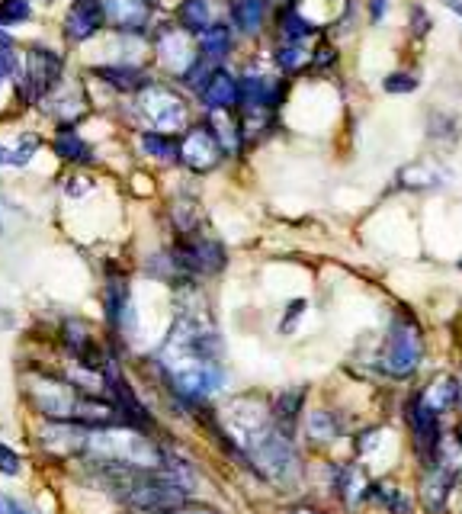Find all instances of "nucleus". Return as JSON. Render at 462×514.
<instances>
[{"label": "nucleus", "instance_id": "nucleus-42", "mask_svg": "<svg viewBox=\"0 0 462 514\" xmlns=\"http://www.w3.org/2000/svg\"><path fill=\"white\" fill-rule=\"evenodd\" d=\"M369 13H373V20L379 23L385 17V0H369Z\"/></svg>", "mask_w": 462, "mask_h": 514}, {"label": "nucleus", "instance_id": "nucleus-40", "mask_svg": "<svg viewBox=\"0 0 462 514\" xmlns=\"http://www.w3.org/2000/svg\"><path fill=\"white\" fill-rule=\"evenodd\" d=\"M305 309V302L299 299V302H292V306H289V322H283V331H289L292 328V322H296L299 319V312Z\"/></svg>", "mask_w": 462, "mask_h": 514}, {"label": "nucleus", "instance_id": "nucleus-28", "mask_svg": "<svg viewBox=\"0 0 462 514\" xmlns=\"http://www.w3.org/2000/svg\"><path fill=\"white\" fill-rule=\"evenodd\" d=\"M142 148L145 155L158 158V161H177V142L171 139V135H161V132H145L142 135Z\"/></svg>", "mask_w": 462, "mask_h": 514}, {"label": "nucleus", "instance_id": "nucleus-49", "mask_svg": "<svg viewBox=\"0 0 462 514\" xmlns=\"http://www.w3.org/2000/svg\"><path fill=\"white\" fill-rule=\"evenodd\" d=\"M459 386V402H462V383H456Z\"/></svg>", "mask_w": 462, "mask_h": 514}, {"label": "nucleus", "instance_id": "nucleus-26", "mask_svg": "<svg viewBox=\"0 0 462 514\" xmlns=\"http://www.w3.org/2000/svg\"><path fill=\"white\" fill-rule=\"evenodd\" d=\"M434 466L443 476H450L453 482L462 476V444L456 441V437H443V441L437 444Z\"/></svg>", "mask_w": 462, "mask_h": 514}, {"label": "nucleus", "instance_id": "nucleus-4", "mask_svg": "<svg viewBox=\"0 0 462 514\" xmlns=\"http://www.w3.org/2000/svg\"><path fill=\"white\" fill-rule=\"evenodd\" d=\"M244 450L251 453V463L257 470L270 479H289L299 470V457H296V447H292V437L276 431L273 421L264 431L248 437V441H244Z\"/></svg>", "mask_w": 462, "mask_h": 514}, {"label": "nucleus", "instance_id": "nucleus-23", "mask_svg": "<svg viewBox=\"0 0 462 514\" xmlns=\"http://www.w3.org/2000/svg\"><path fill=\"white\" fill-rule=\"evenodd\" d=\"M199 49H203V55H199V58H206L209 65H219L222 58L228 55V49H231L228 26L212 23L209 29H203V33H199Z\"/></svg>", "mask_w": 462, "mask_h": 514}, {"label": "nucleus", "instance_id": "nucleus-51", "mask_svg": "<svg viewBox=\"0 0 462 514\" xmlns=\"http://www.w3.org/2000/svg\"><path fill=\"white\" fill-rule=\"evenodd\" d=\"M4 84H7V81H4V78H0V90H4Z\"/></svg>", "mask_w": 462, "mask_h": 514}, {"label": "nucleus", "instance_id": "nucleus-7", "mask_svg": "<svg viewBox=\"0 0 462 514\" xmlns=\"http://www.w3.org/2000/svg\"><path fill=\"white\" fill-rule=\"evenodd\" d=\"M61 55L52 49H29L26 52V68H23V84H26V94L29 100H42L52 94V87L61 78Z\"/></svg>", "mask_w": 462, "mask_h": 514}, {"label": "nucleus", "instance_id": "nucleus-12", "mask_svg": "<svg viewBox=\"0 0 462 514\" xmlns=\"http://www.w3.org/2000/svg\"><path fill=\"white\" fill-rule=\"evenodd\" d=\"M103 17L119 33H145L151 7L148 0H103Z\"/></svg>", "mask_w": 462, "mask_h": 514}, {"label": "nucleus", "instance_id": "nucleus-37", "mask_svg": "<svg viewBox=\"0 0 462 514\" xmlns=\"http://www.w3.org/2000/svg\"><path fill=\"white\" fill-rule=\"evenodd\" d=\"M276 62H280V68H286V71H296L305 65V49L299 42H289L280 49V55H276Z\"/></svg>", "mask_w": 462, "mask_h": 514}, {"label": "nucleus", "instance_id": "nucleus-30", "mask_svg": "<svg viewBox=\"0 0 462 514\" xmlns=\"http://www.w3.org/2000/svg\"><path fill=\"white\" fill-rule=\"evenodd\" d=\"M33 7H29V0H4L0 4V26H17V23H26Z\"/></svg>", "mask_w": 462, "mask_h": 514}, {"label": "nucleus", "instance_id": "nucleus-24", "mask_svg": "<svg viewBox=\"0 0 462 514\" xmlns=\"http://www.w3.org/2000/svg\"><path fill=\"white\" fill-rule=\"evenodd\" d=\"M177 20L183 33H203V29L212 26V10H209V0H183L180 10H177Z\"/></svg>", "mask_w": 462, "mask_h": 514}, {"label": "nucleus", "instance_id": "nucleus-19", "mask_svg": "<svg viewBox=\"0 0 462 514\" xmlns=\"http://www.w3.org/2000/svg\"><path fill=\"white\" fill-rule=\"evenodd\" d=\"M450 486H453V479L443 476L437 466L424 476V482H421V502H424L427 514H443L446 511V495H450Z\"/></svg>", "mask_w": 462, "mask_h": 514}, {"label": "nucleus", "instance_id": "nucleus-52", "mask_svg": "<svg viewBox=\"0 0 462 514\" xmlns=\"http://www.w3.org/2000/svg\"><path fill=\"white\" fill-rule=\"evenodd\" d=\"M459 441H462V428H459Z\"/></svg>", "mask_w": 462, "mask_h": 514}, {"label": "nucleus", "instance_id": "nucleus-27", "mask_svg": "<svg viewBox=\"0 0 462 514\" xmlns=\"http://www.w3.org/2000/svg\"><path fill=\"white\" fill-rule=\"evenodd\" d=\"M209 129H212V135H215V142L222 145L225 155H235V151L241 148V132H238V126L228 119V113H225V110H215L212 126H209Z\"/></svg>", "mask_w": 462, "mask_h": 514}, {"label": "nucleus", "instance_id": "nucleus-47", "mask_svg": "<svg viewBox=\"0 0 462 514\" xmlns=\"http://www.w3.org/2000/svg\"><path fill=\"white\" fill-rule=\"evenodd\" d=\"M10 45H13V39L4 33V29H0V49H10Z\"/></svg>", "mask_w": 462, "mask_h": 514}, {"label": "nucleus", "instance_id": "nucleus-31", "mask_svg": "<svg viewBox=\"0 0 462 514\" xmlns=\"http://www.w3.org/2000/svg\"><path fill=\"white\" fill-rule=\"evenodd\" d=\"M174 225L180 235H193L199 225V206L196 203H177L174 206Z\"/></svg>", "mask_w": 462, "mask_h": 514}, {"label": "nucleus", "instance_id": "nucleus-13", "mask_svg": "<svg viewBox=\"0 0 462 514\" xmlns=\"http://www.w3.org/2000/svg\"><path fill=\"white\" fill-rule=\"evenodd\" d=\"M408 425L414 431V441H418V450H421V457L427 460H434V453H437V444H440V418L434 412H427V408L414 399L408 405Z\"/></svg>", "mask_w": 462, "mask_h": 514}, {"label": "nucleus", "instance_id": "nucleus-39", "mask_svg": "<svg viewBox=\"0 0 462 514\" xmlns=\"http://www.w3.org/2000/svg\"><path fill=\"white\" fill-rule=\"evenodd\" d=\"M36 148H39V142L26 135V139L20 142V148H10V164H13V168H23V164L36 155Z\"/></svg>", "mask_w": 462, "mask_h": 514}, {"label": "nucleus", "instance_id": "nucleus-10", "mask_svg": "<svg viewBox=\"0 0 462 514\" xmlns=\"http://www.w3.org/2000/svg\"><path fill=\"white\" fill-rule=\"evenodd\" d=\"M158 55H161V62L167 71H174V74H187L193 68V62L199 58L196 52V45L190 39V33H183L180 26H167L164 33L158 36Z\"/></svg>", "mask_w": 462, "mask_h": 514}, {"label": "nucleus", "instance_id": "nucleus-43", "mask_svg": "<svg viewBox=\"0 0 462 514\" xmlns=\"http://www.w3.org/2000/svg\"><path fill=\"white\" fill-rule=\"evenodd\" d=\"M4 514H29V511L17 502H4Z\"/></svg>", "mask_w": 462, "mask_h": 514}, {"label": "nucleus", "instance_id": "nucleus-41", "mask_svg": "<svg viewBox=\"0 0 462 514\" xmlns=\"http://www.w3.org/2000/svg\"><path fill=\"white\" fill-rule=\"evenodd\" d=\"M177 514H219V511H212V508H206V505H180Z\"/></svg>", "mask_w": 462, "mask_h": 514}, {"label": "nucleus", "instance_id": "nucleus-3", "mask_svg": "<svg viewBox=\"0 0 462 514\" xmlns=\"http://www.w3.org/2000/svg\"><path fill=\"white\" fill-rule=\"evenodd\" d=\"M421 357H424V335L418 322L408 319V315H398L389 328V338H385L382 370L395 376V380H408L421 367Z\"/></svg>", "mask_w": 462, "mask_h": 514}, {"label": "nucleus", "instance_id": "nucleus-50", "mask_svg": "<svg viewBox=\"0 0 462 514\" xmlns=\"http://www.w3.org/2000/svg\"><path fill=\"white\" fill-rule=\"evenodd\" d=\"M0 514H4V498H0Z\"/></svg>", "mask_w": 462, "mask_h": 514}, {"label": "nucleus", "instance_id": "nucleus-17", "mask_svg": "<svg viewBox=\"0 0 462 514\" xmlns=\"http://www.w3.org/2000/svg\"><path fill=\"white\" fill-rule=\"evenodd\" d=\"M94 74H97L100 81L110 84V87L126 90V94L148 87V74L142 68H135V65H106V68H97Z\"/></svg>", "mask_w": 462, "mask_h": 514}, {"label": "nucleus", "instance_id": "nucleus-32", "mask_svg": "<svg viewBox=\"0 0 462 514\" xmlns=\"http://www.w3.org/2000/svg\"><path fill=\"white\" fill-rule=\"evenodd\" d=\"M456 135H459V119L450 116V113H434L430 116V139H450L456 142Z\"/></svg>", "mask_w": 462, "mask_h": 514}, {"label": "nucleus", "instance_id": "nucleus-33", "mask_svg": "<svg viewBox=\"0 0 462 514\" xmlns=\"http://www.w3.org/2000/svg\"><path fill=\"white\" fill-rule=\"evenodd\" d=\"M373 498H379V502L385 505V508H392L395 514H408L411 511V505H408V498L398 492V489H389V486H373V492H369Z\"/></svg>", "mask_w": 462, "mask_h": 514}, {"label": "nucleus", "instance_id": "nucleus-36", "mask_svg": "<svg viewBox=\"0 0 462 514\" xmlns=\"http://www.w3.org/2000/svg\"><path fill=\"white\" fill-rule=\"evenodd\" d=\"M418 78H414V74H408V71H395V74H389V78L382 81V87L389 90V94H411V90H418Z\"/></svg>", "mask_w": 462, "mask_h": 514}, {"label": "nucleus", "instance_id": "nucleus-14", "mask_svg": "<svg viewBox=\"0 0 462 514\" xmlns=\"http://www.w3.org/2000/svg\"><path fill=\"white\" fill-rule=\"evenodd\" d=\"M199 94H203V103H206L212 113L215 110H231L238 103V81L231 78L228 71L215 68L212 78L203 84V90H199Z\"/></svg>", "mask_w": 462, "mask_h": 514}, {"label": "nucleus", "instance_id": "nucleus-35", "mask_svg": "<svg viewBox=\"0 0 462 514\" xmlns=\"http://www.w3.org/2000/svg\"><path fill=\"white\" fill-rule=\"evenodd\" d=\"M0 78H4L7 84L10 81H23V65H20L17 52H13V45H10V49H0Z\"/></svg>", "mask_w": 462, "mask_h": 514}, {"label": "nucleus", "instance_id": "nucleus-38", "mask_svg": "<svg viewBox=\"0 0 462 514\" xmlns=\"http://www.w3.org/2000/svg\"><path fill=\"white\" fill-rule=\"evenodd\" d=\"M23 470V460H20V453L7 447V444H0V476H17Z\"/></svg>", "mask_w": 462, "mask_h": 514}, {"label": "nucleus", "instance_id": "nucleus-5", "mask_svg": "<svg viewBox=\"0 0 462 514\" xmlns=\"http://www.w3.org/2000/svg\"><path fill=\"white\" fill-rule=\"evenodd\" d=\"M138 110H142L151 132L174 135L187 126V103H183L174 90L158 87V84H148L142 90V97H138Z\"/></svg>", "mask_w": 462, "mask_h": 514}, {"label": "nucleus", "instance_id": "nucleus-1", "mask_svg": "<svg viewBox=\"0 0 462 514\" xmlns=\"http://www.w3.org/2000/svg\"><path fill=\"white\" fill-rule=\"evenodd\" d=\"M87 450L106 463L135 466V470H164V450L135 428H94L87 434Z\"/></svg>", "mask_w": 462, "mask_h": 514}, {"label": "nucleus", "instance_id": "nucleus-34", "mask_svg": "<svg viewBox=\"0 0 462 514\" xmlns=\"http://www.w3.org/2000/svg\"><path fill=\"white\" fill-rule=\"evenodd\" d=\"M283 33H286L289 42H299V39H305L308 33H312V23L302 20L296 10H289V13H283Z\"/></svg>", "mask_w": 462, "mask_h": 514}, {"label": "nucleus", "instance_id": "nucleus-44", "mask_svg": "<svg viewBox=\"0 0 462 514\" xmlns=\"http://www.w3.org/2000/svg\"><path fill=\"white\" fill-rule=\"evenodd\" d=\"M84 190H87V184H84V180H81V177H74V184H71V193H74V196H81Z\"/></svg>", "mask_w": 462, "mask_h": 514}, {"label": "nucleus", "instance_id": "nucleus-25", "mask_svg": "<svg viewBox=\"0 0 462 514\" xmlns=\"http://www.w3.org/2000/svg\"><path fill=\"white\" fill-rule=\"evenodd\" d=\"M398 184L405 190H434L443 184V171H437L434 164H408L398 174Z\"/></svg>", "mask_w": 462, "mask_h": 514}, {"label": "nucleus", "instance_id": "nucleus-8", "mask_svg": "<svg viewBox=\"0 0 462 514\" xmlns=\"http://www.w3.org/2000/svg\"><path fill=\"white\" fill-rule=\"evenodd\" d=\"M177 158L187 164L190 171L206 174L225 158V151H222L219 142H215V135H212L209 126H196V129H190L187 135H183V142L177 145Z\"/></svg>", "mask_w": 462, "mask_h": 514}, {"label": "nucleus", "instance_id": "nucleus-6", "mask_svg": "<svg viewBox=\"0 0 462 514\" xmlns=\"http://www.w3.org/2000/svg\"><path fill=\"white\" fill-rule=\"evenodd\" d=\"M171 261L177 270H187V274H219L225 267V248L212 238H180V245L171 251Z\"/></svg>", "mask_w": 462, "mask_h": 514}, {"label": "nucleus", "instance_id": "nucleus-21", "mask_svg": "<svg viewBox=\"0 0 462 514\" xmlns=\"http://www.w3.org/2000/svg\"><path fill=\"white\" fill-rule=\"evenodd\" d=\"M55 155L71 164H94V151H90V145L71 126H65L55 135Z\"/></svg>", "mask_w": 462, "mask_h": 514}, {"label": "nucleus", "instance_id": "nucleus-2", "mask_svg": "<svg viewBox=\"0 0 462 514\" xmlns=\"http://www.w3.org/2000/svg\"><path fill=\"white\" fill-rule=\"evenodd\" d=\"M23 392L36 412L49 421H74L77 402L84 396L71 380H61V376H52L45 370H29L23 376Z\"/></svg>", "mask_w": 462, "mask_h": 514}, {"label": "nucleus", "instance_id": "nucleus-9", "mask_svg": "<svg viewBox=\"0 0 462 514\" xmlns=\"http://www.w3.org/2000/svg\"><path fill=\"white\" fill-rule=\"evenodd\" d=\"M87 428L77 421H45L39 431V447L58 453V457H74V453L87 450Z\"/></svg>", "mask_w": 462, "mask_h": 514}, {"label": "nucleus", "instance_id": "nucleus-11", "mask_svg": "<svg viewBox=\"0 0 462 514\" xmlns=\"http://www.w3.org/2000/svg\"><path fill=\"white\" fill-rule=\"evenodd\" d=\"M103 0H74L65 17V36L71 42H87L103 29Z\"/></svg>", "mask_w": 462, "mask_h": 514}, {"label": "nucleus", "instance_id": "nucleus-16", "mask_svg": "<svg viewBox=\"0 0 462 514\" xmlns=\"http://www.w3.org/2000/svg\"><path fill=\"white\" fill-rule=\"evenodd\" d=\"M302 402H305V392H302V389H289V392H283V396L276 399L273 408H270L273 428L292 437V428H296L299 412H302Z\"/></svg>", "mask_w": 462, "mask_h": 514}, {"label": "nucleus", "instance_id": "nucleus-22", "mask_svg": "<svg viewBox=\"0 0 462 514\" xmlns=\"http://www.w3.org/2000/svg\"><path fill=\"white\" fill-rule=\"evenodd\" d=\"M264 17H267V0H235V4H231V20L248 36L260 33Z\"/></svg>", "mask_w": 462, "mask_h": 514}, {"label": "nucleus", "instance_id": "nucleus-45", "mask_svg": "<svg viewBox=\"0 0 462 514\" xmlns=\"http://www.w3.org/2000/svg\"><path fill=\"white\" fill-rule=\"evenodd\" d=\"M443 4L450 7L453 13H459V17H462V0H443Z\"/></svg>", "mask_w": 462, "mask_h": 514}, {"label": "nucleus", "instance_id": "nucleus-20", "mask_svg": "<svg viewBox=\"0 0 462 514\" xmlns=\"http://www.w3.org/2000/svg\"><path fill=\"white\" fill-rule=\"evenodd\" d=\"M337 492H341L347 505H360L363 498H369V492H373V482L366 479L360 466H344V470L337 473Z\"/></svg>", "mask_w": 462, "mask_h": 514}, {"label": "nucleus", "instance_id": "nucleus-18", "mask_svg": "<svg viewBox=\"0 0 462 514\" xmlns=\"http://www.w3.org/2000/svg\"><path fill=\"white\" fill-rule=\"evenodd\" d=\"M106 315H110V322L116 331H129L132 328V299H129V286L126 283H110V290H106Z\"/></svg>", "mask_w": 462, "mask_h": 514}, {"label": "nucleus", "instance_id": "nucleus-15", "mask_svg": "<svg viewBox=\"0 0 462 514\" xmlns=\"http://www.w3.org/2000/svg\"><path fill=\"white\" fill-rule=\"evenodd\" d=\"M418 402L427 408V412H434L440 418L443 412H450V408L459 402V386L453 376H437V380L418 396Z\"/></svg>", "mask_w": 462, "mask_h": 514}, {"label": "nucleus", "instance_id": "nucleus-46", "mask_svg": "<svg viewBox=\"0 0 462 514\" xmlns=\"http://www.w3.org/2000/svg\"><path fill=\"white\" fill-rule=\"evenodd\" d=\"M4 164H10V148L0 145V168H4Z\"/></svg>", "mask_w": 462, "mask_h": 514}, {"label": "nucleus", "instance_id": "nucleus-48", "mask_svg": "<svg viewBox=\"0 0 462 514\" xmlns=\"http://www.w3.org/2000/svg\"><path fill=\"white\" fill-rule=\"evenodd\" d=\"M286 514H321V511H315V508H289Z\"/></svg>", "mask_w": 462, "mask_h": 514}, {"label": "nucleus", "instance_id": "nucleus-29", "mask_svg": "<svg viewBox=\"0 0 462 514\" xmlns=\"http://www.w3.org/2000/svg\"><path fill=\"white\" fill-rule=\"evenodd\" d=\"M337 434H341V421L331 412H315L308 418V437H312V441H334Z\"/></svg>", "mask_w": 462, "mask_h": 514}, {"label": "nucleus", "instance_id": "nucleus-53", "mask_svg": "<svg viewBox=\"0 0 462 514\" xmlns=\"http://www.w3.org/2000/svg\"><path fill=\"white\" fill-rule=\"evenodd\" d=\"M459 267H462V261H459Z\"/></svg>", "mask_w": 462, "mask_h": 514}]
</instances>
